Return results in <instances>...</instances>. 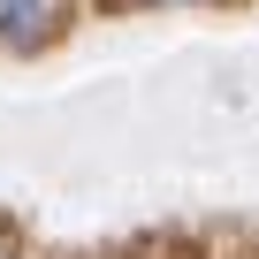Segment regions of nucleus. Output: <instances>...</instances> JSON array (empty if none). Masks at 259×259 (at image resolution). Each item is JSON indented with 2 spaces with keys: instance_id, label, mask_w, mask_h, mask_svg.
Listing matches in <instances>:
<instances>
[{
  "instance_id": "obj_1",
  "label": "nucleus",
  "mask_w": 259,
  "mask_h": 259,
  "mask_svg": "<svg viewBox=\"0 0 259 259\" xmlns=\"http://www.w3.org/2000/svg\"><path fill=\"white\" fill-rule=\"evenodd\" d=\"M76 16V0H0V46L8 54H46Z\"/></svg>"
},
{
  "instance_id": "obj_2",
  "label": "nucleus",
  "mask_w": 259,
  "mask_h": 259,
  "mask_svg": "<svg viewBox=\"0 0 259 259\" xmlns=\"http://www.w3.org/2000/svg\"><path fill=\"white\" fill-rule=\"evenodd\" d=\"M153 8H191V0H153Z\"/></svg>"
}]
</instances>
